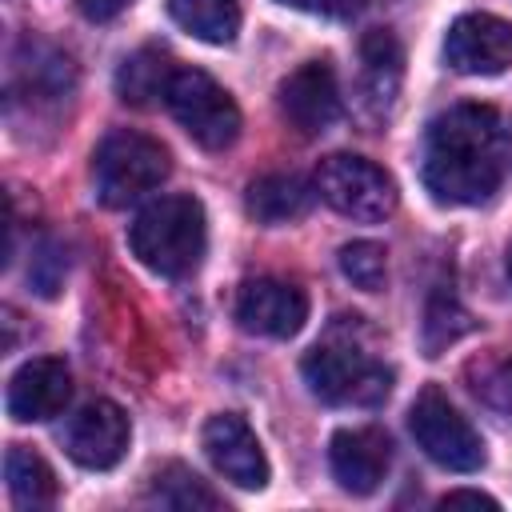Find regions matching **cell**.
<instances>
[{"label":"cell","mask_w":512,"mask_h":512,"mask_svg":"<svg viewBox=\"0 0 512 512\" xmlns=\"http://www.w3.org/2000/svg\"><path fill=\"white\" fill-rule=\"evenodd\" d=\"M508 164V136L488 104H456L440 112L424 144V188L440 204H484Z\"/></svg>","instance_id":"cell-1"},{"label":"cell","mask_w":512,"mask_h":512,"mask_svg":"<svg viewBox=\"0 0 512 512\" xmlns=\"http://www.w3.org/2000/svg\"><path fill=\"white\" fill-rule=\"evenodd\" d=\"M128 248L156 276H168V280L192 276L208 248L204 204L180 192L144 204L128 224Z\"/></svg>","instance_id":"cell-2"},{"label":"cell","mask_w":512,"mask_h":512,"mask_svg":"<svg viewBox=\"0 0 512 512\" xmlns=\"http://www.w3.org/2000/svg\"><path fill=\"white\" fill-rule=\"evenodd\" d=\"M304 384L324 404H356L376 408L392 392V368H384L368 348H360L352 336H328L320 340L304 364Z\"/></svg>","instance_id":"cell-3"},{"label":"cell","mask_w":512,"mask_h":512,"mask_svg":"<svg viewBox=\"0 0 512 512\" xmlns=\"http://www.w3.org/2000/svg\"><path fill=\"white\" fill-rule=\"evenodd\" d=\"M168 172H172L168 148L132 128L108 132L100 140V148L92 152V184H96V200L104 208H128L132 200L160 188L168 180Z\"/></svg>","instance_id":"cell-4"},{"label":"cell","mask_w":512,"mask_h":512,"mask_svg":"<svg viewBox=\"0 0 512 512\" xmlns=\"http://www.w3.org/2000/svg\"><path fill=\"white\" fill-rule=\"evenodd\" d=\"M164 104L176 116V124L200 148H208V152H224L240 136V108H236V100L204 68H176Z\"/></svg>","instance_id":"cell-5"},{"label":"cell","mask_w":512,"mask_h":512,"mask_svg":"<svg viewBox=\"0 0 512 512\" xmlns=\"http://www.w3.org/2000/svg\"><path fill=\"white\" fill-rule=\"evenodd\" d=\"M408 432H412L416 448L432 464H440L448 472H480L484 468V440H480V432L468 424V416L456 412V404L436 384H428L412 400Z\"/></svg>","instance_id":"cell-6"},{"label":"cell","mask_w":512,"mask_h":512,"mask_svg":"<svg viewBox=\"0 0 512 512\" xmlns=\"http://www.w3.org/2000/svg\"><path fill=\"white\" fill-rule=\"evenodd\" d=\"M316 196L336 208L348 220H384L396 208V184L392 176L352 152H332L316 168Z\"/></svg>","instance_id":"cell-7"},{"label":"cell","mask_w":512,"mask_h":512,"mask_svg":"<svg viewBox=\"0 0 512 512\" xmlns=\"http://www.w3.org/2000/svg\"><path fill=\"white\" fill-rule=\"evenodd\" d=\"M60 440H64V452L80 468L104 472V468H116L124 460L128 440H132V424H128V412L120 404L92 400V404H84L80 412L68 416Z\"/></svg>","instance_id":"cell-8"},{"label":"cell","mask_w":512,"mask_h":512,"mask_svg":"<svg viewBox=\"0 0 512 512\" xmlns=\"http://www.w3.org/2000/svg\"><path fill=\"white\" fill-rule=\"evenodd\" d=\"M204 456L212 460V468L232 480L236 488L260 492L268 484V456L256 440V432L248 428V420L240 412H216L208 416L204 432H200Z\"/></svg>","instance_id":"cell-9"},{"label":"cell","mask_w":512,"mask_h":512,"mask_svg":"<svg viewBox=\"0 0 512 512\" xmlns=\"http://www.w3.org/2000/svg\"><path fill=\"white\" fill-rule=\"evenodd\" d=\"M236 320H240L244 332L288 340L308 320V292L300 284H292V280L256 276L236 296Z\"/></svg>","instance_id":"cell-10"},{"label":"cell","mask_w":512,"mask_h":512,"mask_svg":"<svg viewBox=\"0 0 512 512\" xmlns=\"http://www.w3.org/2000/svg\"><path fill=\"white\" fill-rule=\"evenodd\" d=\"M444 56L464 76H496L512 64V24L492 12H464L448 28Z\"/></svg>","instance_id":"cell-11"},{"label":"cell","mask_w":512,"mask_h":512,"mask_svg":"<svg viewBox=\"0 0 512 512\" xmlns=\"http://www.w3.org/2000/svg\"><path fill=\"white\" fill-rule=\"evenodd\" d=\"M280 100V116L304 132V136H316L324 132L336 116H340V84H336V72L328 60H308L300 64L276 92Z\"/></svg>","instance_id":"cell-12"},{"label":"cell","mask_w":512,"mask_h":512,"mask_svg":"<svg viewBox=\"0 0 512 512\" xmlns=\"http://www.w3.org/2000/svg\"><path fill=\"white\" fill-rule=\"evenodd\" d=\"M328 464H332V476L340 480L344 492L368 496L388 476L392 440L384 428H372V424L368 428H340L328 444Z\"/></svg>","instance_id":"cell-13"},{"label":"cell","mask_w":512,"mask_h":512,"mask_svg":"<svg viewBox=\"0 0 512 512\" xmlns=\"http://www.w3.org/2000/svg\"><path fill=\"white\" fill-rule=\"evenodd\" d=\"M72 400V372L56 356H36L8 380V416L20 424H40L64 412Z\"/></svg>","instance_id":"cell-14"},{"label":"cell","mask_w":512,"mask_h":512,"mask_svg":"<svg viewBox=\"0 0 512 512\" xmlns=\"http://www.w3.org/2000/svg\"><path fill=\"white\" fill-rule=\"evenodd\" d=\"M316 200V184L300 180L296 172H268L260 180L248 184L244 192V208L256 224L280 228V224H296L300 216H308Z\"/></svg>","instance_id":"cell-15"},{"label":"cell","mask_w":512,"mask_h":512,"mask_svg":"<svg viewBox=\"0 0 512 512\" xmlns=\"http://www.w3.org/2000/svg\"><path fill=\"white\" fill-rule=\"evenodd\" d=\"M360 60H364V92L368 104L388 108L400 92V76H404V52L400 40L388 28H372L360 40Z\"/></svg>","instance_id":"cell-16"},{"label":"cell","mask_w":512,"mask_h":512,"mask_svg":"<svg viewBox=\"0 0 512 512\" xmlns=\"http://www.w3.org/2000/svg\"><path fill=\"white\" fill-rule=\"evenodd\" d=\"M172 76H176L172 56H168L164 48L148 44V48L132 52V56L120 64V72H116V92H120V100H124V104L148 108L156 96H160V100L168 96Z\"/></svg>","instance_id":"cell-17"},{"label":"cell","mask_w":512,"mask_h":512,"mask_svg":"<svg viewBox=\"0 0 512 512\" xmlns=\"http://www.w3.org/2000/svg\"><path fill=\"white\" fill-rule=\"evenodd\" d=\"M168 12L204 44H232L240 32V0H168Z\"/></svg>","instance_id":"cell-18"},{"label":"cell","mask_w":512,"mask_h":512,"mask_svg":"<svg viewBox=\"0 0 512 512\" xmlns=\"http://www.w3.org/2000/svg\"><path fill=\"white\" fill-rule=\"evenodd\" d=\"M4 480H8V492L20 508H44L56 500V472L52 464L24 448V444H12L8 456H4Z\"/></svg>","instance_id":"cell-19"},{"label":"cell","mask_w":512,"mask_h":512,"mask_svg":"<svg viewBox=\"0 0 512 512\" xmlns=\"http://www.w3.org/2000/svg\"><path fill=\"white\" fill-rule=\"evenodd\" d=\"M152 496L164 508H180V512H200V508H224V500L208 488V480H200L192 468L184 464H164L152 476Z\"/></svg>","instance_id":"cell-20"},{"label":"cell","mask_w":512,"mask_h":512,"mask_svg":"<svg viewBox=\"0 0 512 512\" xmlns=\"http://www.w3.org/2000/svg\"><path fill=\"white\" fill-rule=\"evenodd\" d=\"M468 328H472V320L460 308V300L448 288L432 292L428 312H424V348H428V356H436L440 348H448L452 340H460Z\"/></svg>","instance_id":"cell-21"},{"label":"cell","mask_w":512,"mask_h":512,"mask_svg":"<svg viewBox=\"0 0 512 512\" xmlns=\"http://www.w3.org/2000/svg\"><path fill=\"white\" fill-rule=\"evenodd\" d=\"M340 272L356 288L380 292L384 280H388V252H384V244H376V240H352V244H344L340 248Z\"/></svg>","instance_id":"cell-22"},{"label":"cell","mask_w":512,"mask_h":512,"mask_svg":"<svg viewBox=\"0 0 512 512\" xmlns=\"http://www.w3.org/2000/svg\"><path fill=\"white\" fill-rule=\"evenodd\" d=\"M476 396H480L492 412H500V416L512 420V360H504V364H496L492 372H484V380L476 384Z\"/></svg>","instance_id":"cell-23"},{"label":"cell","mask_w":512,"mask_h":512,"mask_svg":"<svg viewBox=\"0 0 512 512\" xmlns=\"http://www.w3.org/2000/svg\"><path fill=\"white\" fill-rule=\"evenodd\" d=\"M64 268H68V260L60 256V248L56 244H44L36 252V268L28 276H32V284H36L40 296H56L60 292V280H64Z\"/></svg>","instance_id":"cell-24"},{"label":"cell","mask_w":512,"mask_h":512,"mask_svg":"<svg viewBox=\"0 0 512 512\" xmlns=\"http://www.w3.org/2000/svg\"><path fill=\"white\" fill-rule=\"evenodd\" d=\"M284 8H296V12H312V16H344L352 8V0H276Z\"/></svg>","instance_id":"cell-25"},{"label":"cell","mask_w":512,"mask_h":512,"mask_svg":"<svg viewBox=\"0 0 512 512\" xmlns=\"http://www.w3.org/2000/svg\"><path fill=\"white\" fill-rule=\"evenodd\" d=\"M80 4V12L88 16V20H96V24H104V20H112V16H120L132 0H76Z\"/></svg>","instance_id":"cell-26"},{"label":"cell","mask_w":512,"mask_h":512,"mask_svg":"<svg viewBox=\"0 0 512 512\" xmlns=\"http://www.w3.org/2000/svg\"><path fill=\"white\" fill-rule=\"evenodd\" d=\"M440 504H444V508H452V504H476V508H496V500H492V496H484V492H472V488L448 492V496H444Z\"/></svg>","instance_id":"cell-27"},{"label":"cell","mask_w":512,"mask_h":512,"mask_svg":"<svg viewBox=\"0 0 512 512\" xmlns=\"http://www.w3.org/2000/svg\"><path fill=\"white\" fill-rule=\"evenodd\" d=\"M508 280H512V248H508Z\"/></svg>","instance_id":"cell-28"}]
</instances>
